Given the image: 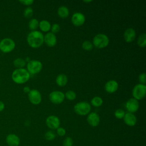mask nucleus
<instances>
[{
    "instance_id": "f257e3e1",
    "label": "nucleus",
    "mask_w": 146,
    "mask_h": 146,
    "mask_svg": "<svg viewBox=\"0 0 146 146\" xmlns=\"http://www.w3.org/2000/svg\"><path fill=\"white\" fill-rule=\"evenodd\" d=\"M43 34L39 31H32L27 35V41L29 45L34 48L40 47L44 41Z\"/></svg>"
},
{
    "instance_id": "ddd939ff",
    "label": "nucleus",
    "mask_w": 146,
    "mask_h": 146,
    "mask_svg": "<svg viewBox=\"0 0 146 146\" xmlns=\"http://www.w3.org/2000/svg\"><path fill=\"white\" fill-rule=\"evenodd\" d=\"M43 41L48 47H54L56 44V38L55 35L51 33H47L43 38Z\"/></svg>"
},
{
    "instance_id": "b1692460",
    "label": "nucleus",
    "mask_w": 146,
    "mask_h": 146,
    "mask_svg": "<svg viewBox=\"0 0 146 146\" xmlns=\"http://www.w3.org/2000/svg\"><path fill=\"white\" fill-rule=\"evenodd\" d=\"M29 27L32 31H35L39 27V22L35 18H33L29 22Z\"/></svg>"
},
{
    "instance_id": "f8f14e48",
    "label": "nucleus",
    "mask_w": 146,
    "mask_h": 146,
    "mask_svg": "<svg viewBox=\"0 0 146 146\" xmlns=\"http://www.w3.org/2000/svg\"><path fill=\"white\" fill-rule=\"evenodd\" d=\"M125 107L129 112L133 113L138 110L139 107V103L136 99L134 98H131L126 102Z\"/></svg>"
},
{
    "instance_id": "a211bd4d",
    "label": "nucleus",
    "mask_w": 146,
    "mask_h": 146,
    "mask_svg": "<svg viewBox=\"0 0 146 146\" xmlns=\"http://www.w3.org/2000/svg\"><path fill=\"white\" fill-rule=\"evenodd\" d=\"M6 141L9 146H18L20 143L19 137L15 134H9L6 136Z\"/></svg>"
},
{
    "instance_id": "9b49d317",
    "label": "nucleus",
    "mask_w": 146,
    "mask_h": 146,
    "mask_svg": "<svg viewBox=\"0 0 146 146\" xmlns=\"http://www.w3.org/2000/svg\"><path fill=\"white\" fill-rule=\"evenodd\" d=\"M71 22L75 26H80L85 22V16L81 13H75L72 16Z\"/></svg>"
},
{
    "instance_id": "cd10ccee",
    "label": "nucleus",
    "mask_w": 146,
    "mask_h": 146,
    "mask_svg": "<svg viewBox=\"0 0 146 146\" xmlns=\"http://www.w3.org/2000/svg\"><path fill=\"white\" fill-rule=\"evenodd\" d=\"M64 96L68 100H73L76 98V94L74 91L69 90L66 92V93L64 95Z\"/></svg>"
},
{
    "instance_id": "2eb2a0df",
    "label": "nucleus",
    "mask_w": 146,
    "mask_h": 146,
    "mask_svg": "<svg viewBox=\"0 0 146 146\" xmlns=\"http://www.w3.org/2000/svg\"><path fill=\"white\" fill-rule=\"evenodd\" d=\"M124 39L128 43L132 42L136 37V31L132 28H128L124 32Z\"/></svg>"
},
{
    "instance_id": "bb28decb",
    "label": "nucleus",
    "mask_w": 146,
    "mask_h": 146,
    "mask_svg": "<svg viewBox=\"0 0 146 146\" xmlns=\"http://www.w3.org/2000/svg\"><path fill=\"white\" fill-rule=\"evenodd\" d=\"M33 15V10L30 7H27L23 11V15L26 18H31Z\"/></svg>"
},
{
    "instance_id": "4be33fe9",
    "label": "nucleus",
    "mask_w": 146,
    "mask_h": 146,
    "mask_svg": "<svg viewBox=\"0 0 146 146\" xmlns=\"http://www.w3.org/2000/svg\"><path fill=\"white\" fill-rule=\"evenodd\" d=\"M13 64L18 68H23L26 66V60L22 58H18L13 61Z\"/></svg>"
},
{
    "instance_id": "e433bc0d",
    "label": "nucleus",
    "mask_w": 146,
    "mask_h": 146,
    "mask_svg": "<svg viewBox=\"0 0 146 146\" xmlns=\"http://www.w3.org/2000/svg\"><path fill=\"white\" fill-rule=\"evenodd\" d=\"M4 108H5V104H4V103L0 101V112L4 110Z\"/></svg>"
},
{
    "instance_id": "aec40b11",
    "label": "nucleus",
    "mask_w": 146,
    "mask_h": 146,
    "mask_svg": "<svg viewBox=\"0 0 146 146\" xmlns=\"http://www.w3.org/2000/svg\"><path fill=\"white\" fill-rule=\"evenodd\" d=\"M50 23L46 20H42L39 22V27L41 31L44 32H47L51 29Z\"/></svg>"
},
{
    "instance_id": "2f4dec72",
    "label": "nucleus",
    "mask_w": 146,
    "mask_h": 146,
    "mask_svg": "<svg viewBox=\"0 0 146 146\" xmlns=\"http://www.w3.org/2000/svg\"><path fill=\"white\" fill-rule=\"evenodd\" d=\"M51 33H56L60 30V26L58 24L55 23L52 25L51 27Z\"/></svg>"
},
{
    "instance_id": "4c0bfd02",
    "label": "nucleus",
    "mask_w": 146,
    "mask_h": 146,
    "mask_svg": "<svg viewBox=\"0 0 146 146\" xmlns=\"http://www.w3.org/2000/svg\"><path fill=\"white\" fill-rule=\"evenodd\" d=\"M84 2H86V3H88V2H92V1H84Z\"/></svg>"
},
{
    "instance_id": "f704fd0d",
    "label": "nucleus",
    "mask_w": 146,
    "mask_h": 146,
    "mask_svg": "<svg viewBox=\"0 0 146 146\" xmlns=\"http://www.w3.org/2000/svg\"><path fill=\"white\" fill-rule=\"evenodd\" d=\"M19 2L22 3L24 5L26 6H29L33 3L34 1L33 0H20Z\"/></svg>"
},
{
    "instance_id": "f03ea898",
    "label": "nucleus",
    "mask_w": 146,
    "mask_h": 146,
    "mask_svg": "<svg viewBox=\"0 0 146 146\" xmlns=\"http://www.w3.org/2000/svg\"><path fill=\"white\" fill-rule=\"evenodd\" d=\"M30 73L25 68H17L11 74L12 80L17 84H23L30 79Z\"/></svg>"
},
{
    "instance_id": "4468645a",
    "label": "nucleus",
    "mask_w": 146,
    "mask_h": 146,
    "mask_svg": "<svg viewBox=\"0 0 146 146\" xmlns=\"http://www.w3.org/2000/svg\"><path fill=\"white\" fill-rule=\"evenodd\" d=\"M87 121L92 127H96L100 123L99 116L95 112H91L87 116Z\"/></svg>"
},
{
    "instance_id": "6ab92c4d",
    "label": "nucleus",
    "mask_w": 146,
    "mask_h": 146,
    "mask_svg": "<svg viewBox=\"0 0 146 146\" xmlns=\"http://www.w3.org/2000/svg\"><path fill=\"white\" fill-rule=\"evenodd\" d=\"M67 77L66 75L61 74L58 75L56 78V83L60 87H63L67 83Z\"/></svg>"
},
{
    "instance_id": "393cba45",
    "label": "nucleus",
    "mask_w": 146,
    "mask_h": 146,
    "mask_svg": "<svg viewBox=\"0 0 146 146\" xmlns=\"http://www.w3.org/2000/svg\"><path fill=\"white\" fill-rule=\"evenodd\" d=\"M91 104L96 107H100L103 104V100L99 96H95L93 98L91 101Z\"/></svg>"
},
{
    "instance_id": "9d476101",
    "label": "nucleus",
    "mask_w": 146,
    "mask_h": 146,
    "mask_svg": "<svg viewBox=\"0 0 146 146\" xmlns=\"http://www.w3.org/2000/svg\"><path fill=\"white\" fill-rule=\"evenodd\" d=\"M46 123L47 127L51 129H55L59 127L60 120L55 115H50L48 116L46 120Z\"/></svg>"
},
{
    "instance_id": "473e14b6",
    "label": "nucleus",
    "mask_w": 146,
    "mask_h": 146,
    "mask_svg": "<svg viewBox=\"0 0 146 146\" xmlns=\"http://www.w3.org/2000/svg\"><path fill=\"white\" fill-rule=\"evenodd\" d=\"M139 80L140 82L141 83L140 84H145V83H146V75H145V74L144 72L141 73L139 75Z\"/></svg>"
},
{
    "instance_id": "c85d7f7f",
    "label": "nucleus",
    "mask_w": 146,
    "mask_h": 146,
    "mask_svg": "<svg viewBox=\"0 0 146 146\" xmlns=\"http://www.w3.org/2000/svg\"><path fill=\"white\" fill-rule=\"evenodd\" d=\"M114 114L116 118H117L119 119H121L124 117V116L125 115V112L124 110H123L121 109H118L115 111Z\"/></svg>"
},
{
    "instance_id": "c756f323",
    "label": "nucleus",
    "mask_w": 146,
    "mask_h": 146,
    "mask_svg": "<svg viewBox=\"0 0 146 146\" xmlns=\"http://www.w3.org/2000/svg\"><path fill=\"white\" fill-rule=\"evenodd\" d=\"M45 138L46 140L51 141V140H53L55 138V134L51 131H47L46 133H45Z\"/></svg>"
},
{
    "instance_id": "a878e982",
    "label": "nucleus",
    "mask_w": 146,
    "mask_h": 146,
    "mask_svg": "<svg viewBox=\"0 0 146 146\" xmlns=\"http://www.w3.org/2000/svg\"><path fill=\"white\" fill-rule=\"evenodd\" d=\"M82 48L87 51H90L93 48L92 43L89 40H85L82 43Z\"/></svg>"
},
{
    "instance_id": "c9c22d12",
    "label": "nucleus",
    "mask_w": 146,
    "mask_h": 146,
    "mask_svg": "<svg viewBox=\"0 0 146 146\" xmlns=\"http://www.w3.org/2000/svg\"><path fill=\"white\" fill-rule=\"evenodd\" d=\"M23 91H24L25 93H28V94H29V92L31 90H30V88H29V87L26 86V87H25L23 88Z\"/></svg>"
},
{
    "instance_id": "20e7f679",
    "label": "nucleus",
    "mask_w": 146,
    "mask_h": 146,
    "mask_svg": "<svg viewBox=\"0 0 146 146\" xmlns=\"http://www.w3.org/2000/svg\"><path fill=\"white\" fill-rule=\"evenodd\" d=\"M15 47V42L11 38H5L0 41V50L4 53L12 51Z\"/></svg>"
},
{
    "instance_id": "39448f33",
    "label": "nucleus",
    "mask_w": 146,
    "mask_h": 146,
    "mask_svg": "<svg viewBox=\"0 0 146 146\" xmlns=\"http://www.w3.org/2000/svg\"><path fill=\"white\" fill-rule=\"evenodd\" d=\"M75 112L79 115L84 116L88 114L91 111V105L85 102H80L76 103L74 107Z\"/></svg>"
},
{
    "instance_id": "72a5a7b5",
    "label": "nucleus",
    "mask_w": 146,
    "mask_h": 146,
    "mask_svg": "<svg viewBox=\"0 0 146 146\" xmlns=\"http://www.w3.org/2000/svg\"><path fill=\"white\" fill-rule=\"evenodd\" d=\"M56 129H57V131H56L57 134L59 136H63L65 135V134H66V130H65V129H64L62 127H59Z\"/></svg>"
},
{
    "instance_id": "dca6fc26",
    "label": "nucleus",
    "mask_w": 146,
    "mask_h": 146,
    "mask_svg": "<svg viewBox=\"0 0 146 146\" xmlns=\"http://www.w3.org/2000/svg\"><path fill=\"white\" fill-rule=\"evenodd\" d=\"M123 119L124 123L128 126H134L137 122L136 117L132 113L127 112L125 113Z\"/></svg>"
},
{
    "instance_id": "7c9ffc66",
    "label": "nucleus",
    "mask_w": 146,
    "mask_h": 146,
    "mask_svg": "<svg viewBox=\"0 0 146 146\" xmlns=\"http://www.w3.org/2000/svg\"><path fill=\"white\" fill-rule=\"evenodd\" d=\"M73 145V140L71 137H67L63 141V146H72Z\"/></svg>"
},
{
    "instance_id": "412c9836",
    "label": "nucleus",
    "mask_w": 146,
    "mask_h": 146,
    "mask_svg": "<svg viewBox=\"0 0 146 146\" xmlns=\"http://www.w3.org/2000/svg\"><path fill=\"white\" fill-rule=\"evenodd\" d=\"M58 14L62 18H66L69 15V11L67 7L60 6L58 9Z\"/></svg>"
},
{
    "instance_id": "6e6552de",
    "label": "nucleus",
    "mask_w": 146,
    "mask_h": 146,
    "mask_svg": "<svg viewBox=\"0 0 146 146\" xmlns=\"http://www.w3.org/2000/svg\"><path fill=\"white\" fill-rule=\"evenodd\" d=\"M64 98V94L59 91H52L49 95L50 100L54 104H60L63 102Z\"/></svg>"
},
{
    "instance_id": "423d86ee",
    "label": "nucleus",
    "mask_w": 146,
    "mask_h": 146,
    "mask_svg": "<svg viewBox=\"0 0 146 146\" xmlns=\"http://www.w3.org/2000/svg\"><path fill=\"white\" fill-rule=\"evenodd\" d=\"M133 98L137 100L143 99L146 94V86L143 84H137L134 86L132 92Z\"/></svg>"
},
{
    "instance_id": "f3484780",
    "label": "nucleus",
    "mask_w": 146,
    "mask_h": 146,
    "mask_svg": "<svg viewBox=\"0 0 146 146\" xmlns=\"http://www.w3.org/2000/svg\"><path fill=\"white\" fill-rule=\"evenodd\" d=\"M118 83L114 80H111L108 81L104 86L105 90L108 93H113L118 89Z\"/></svg>"
},
{
    "instance_id": "0eeeda50",
    "label": "nucleus",
    "mask_w": 146,
    "mask_h": 146,
    "mask_svg": "<svg viewBox=\"0 0 146 146\" xmlns=\"http://www.w3.org/2000/svg\"><path fill=\"white\" fill-rule=\"evenodd\" d=\"M27 71L32 74H36L39 73L42 68V63L36 60H30L27 64Z\"/></svg>"
},
{
    "instance_id": "5701e85b",
    "label": "nucleus",
    "mask_w": 146,
    "mask_h": 146,
    "mask_svg": "<svg viewBox=\"0 0 146 146\" xmlns=\"http://www.w3.org/2000/svg\"><path fill=\"white\" fill-rule=\"evenodd\" d=\"M137 44L140 47H145L146 46V34L143 33L139 35L137 41Z\"/></svg>"
},
{
    "instance_id": "1a4fd4ad",
    "label": "nucleus",
    "mask_w": 146,
    "mask_h": 146,
    "mask_svg": "<svg viewBox=\"0 0 146 146\" xmlns=\"http://www.w3.org/2000/svg\"><path fill=\"white\" fill-rule=\"evenodd\" d=\"M28 97L30 102L35 105L39 104L42 100L40 93L37 90H31L28 94Z\"/></svg>"
},
{
    "instance_id": "7ed1b4c3",
    "label": "nucleus",
    "mask_w": 146,
    "mask_h": 146,
    "mask_svg": "<svg viewBox=\"0 0 146 146\" xmlns=\"http://www.w3.org/2000/svg\"><path fill=\"white\" fill-rule=\"evenodd\" d=\"M109 43L108 36L104 34H99L95 35L93 39V45L98 48L107 47Z\"/></svg>"
}]
</instances>
